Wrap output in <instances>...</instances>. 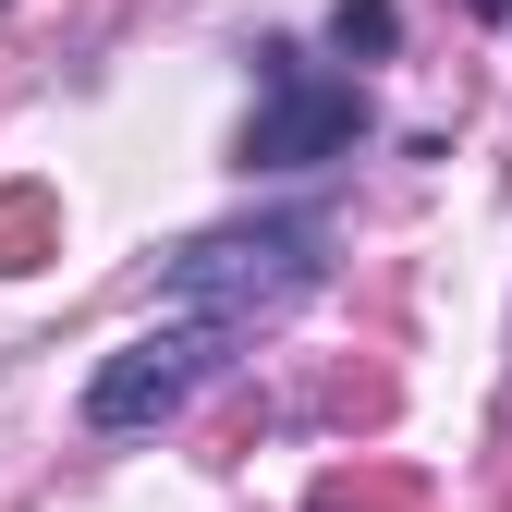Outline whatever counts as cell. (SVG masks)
<instances>
[{
	"instance_id": "2",
	"label": "cell",
	"mask_w": 512,
	"mask_h": 512,
	"mask_svg": "<svg viewBox=\"0 0 512 512\" xmlns=\"http://www.w3.org/2000/svg\"><path fill=\"white\" fill-rule=\"evenodd\" d=\"M220 366H232V330H196V317H171V330L122 342V354L86 378V427H98V439H135V427L183 415V403H196Z\"/></svg>"
},
{
	"instance_id": "1",
	"label": "cell",
	"mask_w": 512,
	"mask_h": 512,
	"mask_svg": "<svg viewBox=\"0 0 512 512\" xmlns=\"http://www.w3.org/2000/svg\"><path fill=\"white\" fill-rule=\"evenodd\" d=\"M330 269V220H256V232H208L171 256V317H196V330H256V317H281L293 293H317Z\"/></svg>"
},
{
	"instance_id": "3",
	"label": "cell",
	"mask_w": 512,
	"mask_h": 512,
	"mask_svg": "<svg viewBox=\"0 0 512 512\" xmlns=\"http://www.w3.org/2000/svg\"><path fill=\"white\" fill-rule=\"evenodd\" d=\"M256 61H269V98L244 122V171H317V159L366 147V86L354 74H305L293 49H256Z\"/></svg>"
},
{
	"instance_id": "5",
	"label": "cell",
	"mask_w": 512,
	"mask_h": 512,
	"mask_svg": "<svg viewBox=\"0 0 512 512\" xmlns=\"http://www.w3.org/2000/svg\"><path fill=\"white\" fill-rule=\"evenodd\" d=\"M476 13H512V0H476Z\"/></svg>"
},
{
	"instance_id": "4",
	"label": "cell",
	"mask_w": 512,
	"mask_h": 512,
	"mask_svg": "<svg viewBox=\"0 0 512 512\" xmlns=\"http://www.w3.org/2000/svg\"><path fill=\"white\" fill-rule=\"evenodd\" d=\"M330 37L378 61V49H391V0H342V13H330Z\"/></svg>"
}]
</instances>
